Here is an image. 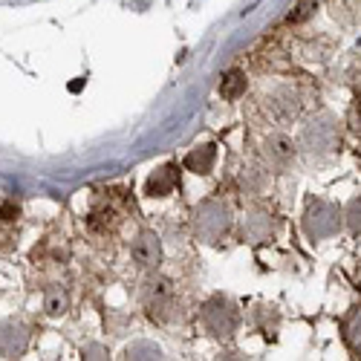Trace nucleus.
I'll return each mask as SVG.
<instances>
[{
    "label": "nucleus",
    "mask_w": 361,
    "mask_h": 361,
    "mask_svg": "<svg viewBox=\"0 0 361 361\" xmlns=\"http://www.w3.org/2000/svg\"><path fill=\"white\" fill-rule=\"evenodd\" d=\"M300 145H304L310 154L315 157H326V154H336L341 147V130H338V122L329 113H321L315 116L312 122L304 128L300 133Z\"/></svg>",
    "instance_id": "nucleus-2"
},
{
    "label": "nucleus",
    "mask_w": 361,
    "mask_h": 361,
    "mask_svg": "<svg viewBox=\"0 0 361 361\" xmlns=\"http://www.w3.org/2000/svg\"><path fill=\"white\" fill-rule=\"evenodd\" d=\"M246 87H249L246 73H240V70H228V73L223 75V81H220V96H223L226 102H237L240 96L246 93Z\"/></svg>",
    "instance_id": "nucleus-12"
},
{
    "label": "nucleus",
    "mask_w": 361,
    "mask_h": 361,
    "mask_svg": "<svg viewBox=\"0 0 361 361\" xmlns=\"http://www.w3.org/2000/svg\"><path fill=\"white\" fill-rule=\"evenodd\" d=\"M344 228V212L336 202H326V200H310L307 205V214H304V231L312 240H326V237H336Z\"/></svg>",
    "instance_id": "nucleus-1"
},
{
    "label": "nucleus",
    "mask_w": 361,
    "mask_h": 361,
    "mask_svg": "<svg viewBox=\"0 0 361 361\" xmlns=\"http://www.w3.org/2000/svg\"><path fill=\"white\" fill-rule=\"evenodd\" d=\"M0 220H6V223L18 220V205L15 202H4V205H0Z\"/></svg>",
    "instance_id": "nucleus-18"
},
{
    "label": "nucleus",
    "mask_w": 361,
    "mask_h": 361,
    "mask_svg": "<svg viewBox=\"0 0 361 361\" xmlns=\"http://www.w3.org/2000/svg\"><path fill=\"white\" fill-rule=\"evenodd\" d=\"M202 324L212 336H231L237 329V310L226 298H212L202 307Z\"/></svg>",
    "instance_id": "nucleus-3"
},
{
    "label": "nucleus",
    "mask_w": 361,
    "mask_h": 361,
    "mask_svg": "<svg viewBox=\"0 0 361 361\" xmlns=\"http://www.w3.org/2000/svg\"><path fill=\"white\" fill-rule=\"evenodd\" d=\"M67 307H70L67 292H64L61 286H49L47 295H44V310H47V315H52V318H55V315H64Z\"/></svg>",
    "instance_id": "nucleus-13"
},
{
    "label": "nucleus",
    "mask_w": 361,
    "mask_h": 361,
    "mask_svg": "<svg viewBox=\"0 0 361 361\" xmlns=\"http://www.w3.org/2000/svg\"><path fill=\"white\" fill-rule=\"evenodd\" d=\"M315 9H318V0H298L295 4V9L289 12V23H304V20H310L312 15H315Z\"/></svg>",
    "instance_id": "nucleus-15"
},
{
    "label": "nucleus",
    "mask_w": 361,
    "mask_h": 361,
    "mask_svg": "<svg viewBox=\"0 0 361 361\" xmlns=\"http://www.w3.org/2000/svg\"><path fill=\"white\" fill-rule=\"evenodd\" d=\"M347 125H350V133L361 139V96H355L347 110Z\"/></svg>",
    "instance_id": "nucleus-17"
},
{
    "label": "nucleus",
    "mask_w": 361,
    "mask_h": 361,
    "mask_svg": "<svg viewBox=\"0 0 361 361\" xmlns=\"http://www.w3.org/2000/svg\"><path fill=\"white\" fill-rule=\"evenodd\" d=\"M113 217H116V214L110 212V208H96V212L87 217V226L93 228V231H104V228L113 226Z\"/></svg>",
    "instance_id": "nucleus-16"
},
{
    "label": "nucleus",
    "mask_w": 361,
    "mask_h": 361,
    "mask_svg": "<svg viewBox=\"0 0 361 361\" xmlns=\"http://www.w3.org/2000/svg\"><path fill=\"white\" fill-rule=\"evenodd\" d=\"M263 154L269 159V165H275V168H286L292 159H295V145L289 136L283 133H275V136H269L263 142Z\"/></svg>",
    "instance_id": "nucleus-7"
},
{
    "label": "nucleus",
    "mask_w": 361,
    "mask_h": 361,
    "mask_svg": "<svg viewBox=\"0 0 361 361\" xmlns=\"http://www.w3.org/2000/svg\"><path fill=\"white\" fill-rule=\"evenodd\" d=\"M130 257L142 266V269H157L162 263V243L154 231H142L133 246H130Z\"/></svg>",
    "instance_id": "nucleus-5"
},
{
    "label": "nucleus",
    "mask_w": 361,
    "mask_h": 361,
    "mask_svg": "<svg viewBox=\"0 0 361 361\" xmlns=\"http://www.w3.org/2000/svg\"><path fill=\"white\" fill-rule=\"evenodd\" d=\"M344 223H347V228H350L353 237H361V194L347 202V208H344Z\"/></svg>",
    "instance_id": "nucleus-14"
},
{
    "label": "nucleus",
    "mask_w": 361,
    "mask_h": 361,
    "mask_svg": "<svg viewBox=\"0 0 361 361\" xmlns=\"http://www.w3.org/2000/svg\"><path fill=\"white\" fill-rule=\"evenodd\" d=\"M214 159H217V147H214V145H202V147H194L191 154L185 157V168H188L191 173L205 176V173H212Z\"/></svg>",
    "instance_id": "nucleus-9"
},
{
    "label": "nucleus",
    "mask_w": 361,
    "mask_h": 361,
    "mask_svg": "<svg viewBox=\"0 0 361 361\" xmlns=\"http://www.w3.org/2000/svg\"><path fill=\"white\" fill-rule=\"evenodd\" d=\"M341 333H344V344H347V350H350L355 358H361V307H355V310L344 318Z\"/></svg>",
    "instance_id": "nucleus-11"
},
{
    "label": "nucleus",
    "mask_w": 361,
    "mask_h": 361,
    "mask_svg": "<svg viewBox=\"0 0 361 361\" xmlns=\"http://www.w3.org/2000/svg\"><path fill=\"white\" fill-rule=\"evenodd\" d=\"M197 228L205 234V237H217L228 228V214L226 208H220L217 202H205L200 212H197Z\"/></svg>",
    "instance_id": "nucleus-6"
},
{
    "label": "nucleus",
    "mask_w": 361,
    "mask_h": 361,
    "mask_svg": "<svg viewBox=\"0 0 361 361\" xmlns=\"http://www.w3.org/2000/svg\"><path fill=\"white\" fill-rule=\"evenodd\" d=\"M171 304H173V292H171V283L157 278V281H147V289H145V307H147V315L162 321L168 312H171Z\"/></svg>",
    "instance_id": "nucleus-4"
},
{
    "label": "nucleus",
    "mask_w": 361,
    "mask_h": 361,
    "mask_svg": "<svg viewBox=\"0 0 361 361\" xmlns=\"http://www.w3.org/2000/svg\"><path fill=\"white\" fill-rule=\"evenodd\" d=\"M272 110H275V116L278 118H295L298 113H300V96L295 93V90H289V87H283V90H278V93L272 96Z\"/></svg>",
    "instance_id": "nucleus-10"
},
{
    "label": "nucleus",
    "mask_w": 361,
    "mask_h": 361,
    "mask_svg": "<svg viewBox=\"0 0 361 361\" xmlns=\"http://www.w3.org/2000/svg\"><path fill=\"white\" fill-rule=\"evenodd\" d=\"M173 188H176V168L173 165L157 168L145 183V194L147 197H168Z\"/></svg>",
    "instance_id": "nucleus-8"
}]
</instances>
